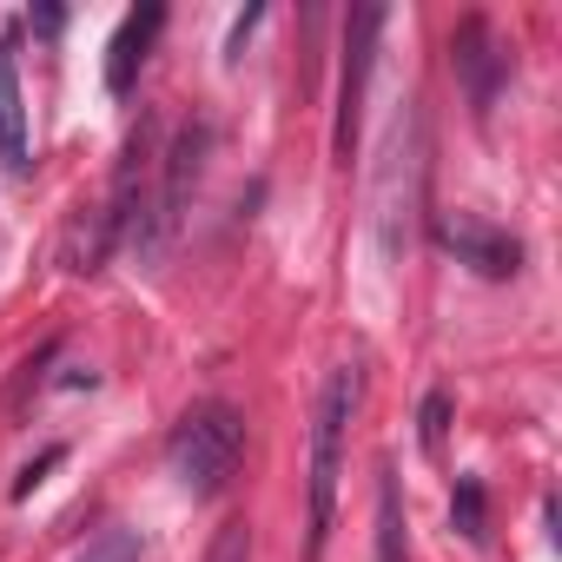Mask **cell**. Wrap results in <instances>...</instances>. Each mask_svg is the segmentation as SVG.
<instances>
[{"mask_svg": "<svg viewBox=\"0 0 562 562\" xmlns=\"http://www.w3.org/2000/svg\"><path fill=\"white\" fill-rule=\"evenodd\" d=\"M351 411H358V371L345 364V371L325 378V391H318V417H312V476H305V496H312V562L325 555L331 522H338V476H345Z\"/></svg>", "mask_w": 562, "mask_h": 562, "instance_id": "1", "label": "cell"}, {"mask_svg": "<svg viewBox=\"0 0 562 562\" xmlns=\"http://www.w3.org/2000/svg\"><path fill=\"white\" fill-rule=\"evenodd\" d=\"M238 457H245V417L232 404H192L166 443V463L192 496H218L232 483Z\"/></svg>", "mask_w": 562, "mask_h": 562, "instance_id": "2", "label": "cell"}, {"mask_svg": "<svg viewBox=\"0 0 562 562\" xmlns=\"http://www.w3.org/2000/svg\"><path fill=\"white\" fill-rule=\"evenodd\" d=\"M205 159H212V126H205V120H186V126L172 133L166 159H159V199H153V212L139 218V245H146L153 258H159V251L172 245V232L186 225L192 192H199V179H205Z\"/></svg>", "mask_w": 562, "mask_h": 562, "instance_id": "3", "label": "cell"}, {"mask_svg": "<svg viewBox=\"0 0 562 562\" xmlns=\"http://www.w3.org/2000/svg\"><path fill=\"white\" fill-rule=\"evenodd\" d=\"M384 34V8H351L345 14V67H338V126H331V153L338 166L358 159V126H364V80H371V47Z\"/></svg>", "mask_w": 562, "mask_h": 562, "instance_id": "4", "label": "cell"}, {"mask_svg": "<svg viewBox=\"0 0 562 562\" xmlns=\"http://www.w3.org/2000/svg\"><path fill=\"white\" fill-rule=\"evenodd\" d=\"M450 67H457V80H463V93H470V113L490 120V106H496V93H503V80H509V54H503L496 27H490L483 14H463V21H457V34H450Z\"/></svg>", "mask_w": 562, "mask_h": 562, "instance_id": "5", "label": "cell"}, {"mask_svg": "<svg viewBox=\"0 0 562 562\" xmlns=\"http://www.w3.org/2000/svg\"><path fill=\"white\" fill-rule=\"evenodd\" d=\"M430 232H437V245H443L457 265H470V271H483V278H509V271L522 265V245H516L509 232L470 218V212H437Z\"/></svg>", "mask_w": 562, "mask_h": 562, "instance_id": "6", "label": "cell"}, {"mask_svg": "<svg viewBox=\"0 0 562 562\" xmlns=\"http://www.w3.org/2000/svg\"><path fill=\"white\" fill-rule=\"evenodd\" d=\"M21 34L8 27L0 34V159L8 172H27L34 166V139H27V93H21Z\"/></svg>", "mask_w": 562, "mask_h": 562, "instance_id": "7", "label": "cell"}, {"mask_svg": "<svg viewBox=\"0 0 562 562\" xmlns=\"http://www.w3.org/2000/svg\"><path fill=\"white\" fill-rule=\"evenodd\" d=\"M159 27H166V8H159V0H146V8H133V14L120 21V34H113V47H106V93H113V100H126V93L139 87V67H146Z\"/></svg>", "mask_w": 562, "mask_h": 562, "instance_id": "8", "label": "cell"}, {"mask_svg": "<svg viewBox=\"0 0 562 562\" xmlns=\"http://www.w3.org/2000/svg\"><path fill=\"white\" fill-rule=\"evenodd\" d=\"M450 522H457V536H463V542H483V536H490V496H483V483H476V476H457Z\"/></svg>", "mask_w": 562, "mask_h": 562, "instance_id": "9", "label": "cell"}, {"mask_svg": "<svg viewBox=\"0 0 562 562\" xmlns=\"http://www.w3.org/2000/svg\"><path fill=\"white\" fill-rule=\"evenodd\" d=\"M378 562H404V522H397V483H391V470L378 483Z\"/></svg>", "mask_w": 562, "mask_h": 562, "instance_id": "10", "label": "cell"}, {"mask_svg": "<svg viewBox=\"0 0 562 562\" xmlns=\"http://www.w3.org/2000/svg\"><path fill=\"white\" fill-rule=\"evenodd\" d=\"M443 437H450V397L430 391L424 411H417V443H424V457H443Z\"/></svg>", "mask_w": 562, "mask_h": 562, "instance_id": "11", "label": "cell"}, {"mask_svg": "<svg viewBox=\"0 0 562 562\" xmlns=\"http://www.w3.org/2000/svg\"><path fill=\"white\" fill-rule=\"evenodd\" d=\"M80 562H139V536L113 522V529H100V536L87 542V555H80Z\"/></svg>", "mask_w": 562, "mask_h": 562, "instance_id": "12", "label": "cell"}, {"mask_svg": "<svg viewBox=\"0 0 562 562\" xmlns=\"http://www.w3.org/2000/svg\"><path fill=\"white\" fill-rule=\"evenodd\" d=\"M205 562H251V529L245 522H225L218 536H212V555Z\"/></svg>", "mask_w": 562, "mask_h": 562, "instance_id": "13", "label": "cell"}, {"mask_svg": "<svg viewBox=\"0 0 562 562\" xmlns=\"http://www.w3.org/2000/svg\"><path fill=\"white\" fill-rule=\"evenodd\" d=\"M60 457H67V450H60V443H47V450H41V457H34V463H27V470H21V476H14V496H21V503H27V496H34V490H41V483H47V470H54V463H60Z\"/></svg>", "mask_w": 562, "mask_h": 562, "instance_id": "14", "label": "cell"}, {"mask_svg": "<svg viewBox=\"0 0 562 562\" xmlns=\"http://www.w3.org/2000/svg\"><path fill=\"white\" fill-rule=\"evenodd\" d=\"M258 21H265V8H245V14L232 21V41H225V60H238V54H245V41H251V27H258Z\"/></svg>", "mask_w": 562, "mask_h": 562, "instance_id": "15", "label": "cell"}]
</instances>
